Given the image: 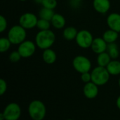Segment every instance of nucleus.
<instances>
[{
    "instance_id": "1",
    "label": "nucleus",
    "mask_w": 120,
    "mask_h": 120,
    "mask_svg": "<svg viewBox=\"0 0 120 120\" xmlns=\"http://www.w3.org/2000/svg\"><path fill=\"white\" fill-rule=\"evenodd\" d=\"M56 35L51 30H39L35 36V44L41 50L51 48L56 42Z\"/></svg>"
},
{
    "instance_id": "2",
    "label": "nucleus",
    "mask_w": 120,
    "mask_h": 120,
    "mask_svg": "<svg viewBox=\"0 0 120 120\" xmlns=\"http://www.w3.org/2000/svg\"><path fill=\"white\" fill-rule=\"evenodd\" d=\"M28 114L32 120H43L46 114V108L39 100L32 101L28 106Z\"/></svg>"
},
{
    "instance_id": "3",
    "label": "nucleus",
    "mask_w": 120,
    "mask_h": 120,
    "mask_svg": "<svg viewBox=\"0 0 120 120\" xmlns=\"http://www.w3.org/2000/svg\"><path fill=\"white\" fill-rule=\"evenodd\" d=\"M27 32L26 29L20 24L12 26L8 31L7 37L9 39L12 45H19L26 40Z\"/></svg>"
},
{
    "instance_id": "4",
    "label": "nucleus",
    "mask_w": 120,
    "mask_h": 120,
    "mask_svg": "<svg viewBox=\"0 0 120 120\" xmlns=\"http://www.w3.org/2000/svg\"><path fill=\"white\" fill-rule=\"evenodd\" d=\"M91 81L98 86L105 85L110 79V74L106 67L98 66L95 67L91 72Z\"/></svg>"
},
{
    "instance_id": "5",
    "label": "nucleus",
    "mask_w": 120,
    "mask_h": 120,
    "mask_svg": "<svg viewBox=\"0 0 120 120\" xmlns=\"http://www.w3.org/2000/svg\"><path fill=\"white\" fill-rule=\"evenodd\" d=\"M72 66L76 71L79 74L89 72L91 69V62L84 55H77L72 60Z\"/></svg>"
},
{
    "instance_id": "6",
    "label": "nucleus",
    "mask_w": 120,
    "mask_h": 120,
    "mask_svg": "<svg viewBox=\"0 0 120 120\" xmlns=\"http://www.w3.org/2000/svg\"><path fill=\"white\" fill-rule=\"evenodd\" d=\"M93 35L88 30H81L78 31L75 41L77 45L82 49L90 48L94 40Z\"/></svg>"
},
{
    "instance_id": "7",
    "label": "nucleus",
    "mask_w": 120,
    "mask_h": 120,
    "mask_svg": "<svg viewBox=\"0 0 120 120\" xmlns=\"http://www.w3.org/2000/svg\"><path fill=\"white\" fill-rule=\"evenodd\" d=\"M5 120H18L21 115L20 105L15 103L8 104L3 111Z\"/></svg>"
},
{
    "instance_id": "8",
    "label": "nucleus",
    "mask_w": 120,
    "mask_h": 120,
    "mask_svg": "<svg viewBox=\"0 0 120 120\" xmlns=\"http://www.w3.org/2000/svg\"><path fill=\"white\" fill-rule=\"evenodd\" d=\"M38 17L31 12L24 13L19 18V24L26 30H30L37 27Z\"/></svg>"
},
{
    "instance_id": "9",
    "label": "nucleus",
    "mask_w": 120,
    "mask_h": 120,
    "mask_svg": "<svg viewBox=\"0 0 120 120\" xmlns=\"http://www.w3.org/2000/svg\"><path fill=\"white\" fill-rule=\"evenodd\" d=\"M36 47L35 42L30 40H25L18 45L17 50L20 54L22 58H29L34 54Z\"/></svg>"
},
{
    "instance_id": "10",
    "label": "nucleus",
    "mask_w": 120,
    "mask_h": 120,
    "mask_svg": "<svg viewBox=\"0 0 120 120\" xmlns=\"http://www.w3.org/2000/svg\"><path fill=\"white\" fill-rule=\"evenodd\" d=\"M107 25L110 29L120 33V14L118 13H111L107 17Z\"/></svg>"
},
{
    "instance_id": "11",
    "label": "nucleus",
    "mask_w": 120,
    "mask_h": 120,
    "mask_svg": "<svg viewBox=\"0 0 120 120\" xmlns=\"http://www.w3.org/2000/svg\"><path fill=\"white\" fill-rule=\"evenodd\" d=\"M83 93L88 99L96 98L98 94V86L92 81L86 83L83 88Z\"/></svg>"
},
{
    "instance_id": "12",
    "label": "nucleus",
    "mask_w": 120,
    "mask_h": 120,
    "mask_svg": "<svg viewBox=\"0 0 120 120\" xmlns=\"http://www.w3.org/2000/svg\"><path fill=\"white\" fill-rule=\"evenodd\" d=\"M108 43L104 40L103 37H96L94 39L91 46L92 51L97 54L103 53L107 51Z\"/></svg>"
},
{
    "instance_id": "13",
    "label": "nucleus",
    "mask_w": 120,
    "mask_h": 120,
    "mask_svg": "<svg viewBox=\"0 0 120 120\" xmlns=\"http://www.w3.org/2000/svg\"><path fill=\"white\" fill-rule=\"evenodd\" d=\"M111 4L110 0H93V7L99 13L105 14L110 8Z\"/></svg>"
},
{
    "instance_id": "14",
    "label": "nucleus",
    "mask_w": 120,
    "mask_h": 120,
    "mask_svg": "<svg viewBox=\"0 0 120 120\" xmlns=\"http://www.w3.org/2000/svg\"><path fill=\"white\" fill-rule=\"evenodd\" d=\"M42 59L47 64H53L57 59V54L56 52L51 48L46 49L43 50Z\"/></svg>"
},
{
    "instance_id": "15",
    "label": "nucleus",
    "mask_w": 120,
    "mask_h": 120,
    "mask_svg": "<svg viewBox=\"0 0 120 120\" xmlns=\"http://www.w3.org/2000/svg\"><path fill=\"white\" fill-rule=\"evenodd\" d=\"M51 25L56 29H62L65 27L66 21L65 17L58 13H55L52 19L51 20Z\"/></svg>"
},
{
    "instance_id": "16",
    "label": "nucleus",
    "mask_w": 120,
    "mask_h": 120,
    "mask_svg": "<svg viewBox=\"0 0 120 120\" xmlns=\"http://www.w3.org/2000/svg\"><path fill=\"white\" fill-rule=\"evenodd\" d=\"M110 76H118L120 74V61L112 59L106 66Z\"/></svg>"
},
{
    "instance_id": "17",
    "label": "nucleus",
    "mask_w": 120,
    "mask_h": 120,
    "mask_svg": "<svg viewBox=\"0 0 120 120\" xmlns=\"http://www.w3.org/2000/svg\"><path fill=\"white\" fill-rule=\"evenodd\" d=\"M102 37L108 44L116 42L117 40L119 37V33L109 28L108 30L104 32Z\"/></svg>"
},
{
    "instance_id": "18",
    "label": "nucleus",
    "mask_w": 120,
    "mask_h": 120,
    "mask_svg": "<svg viewBox=\"0 0 120 120\" xmlns=\"http://www.w3.org/2000/svg\"><path fill=\"white\" fill-rule=\"evenodd\" d=\"M77 33H78V30H77L76 28L73 26H68L64 28L63 32V35L66 40L71 41L75 40Z\"/></svg>"
},
{
    "instance_id": "19",
    "label": "nucleus",
    "mask_w": 120,
    "mask_h": 120,
    "mask_svg": "<svg viewBox=\"0 0 120 120\" xmlns=\"http://www.w3.org/2000/svg\"><path fill=\"white\" fill-rule=\"evenodd\" d=\"M111 60H112V58L110 57V56L107 52H104L103 53L98 54V57H97L98 66L106 67Z\"/></svg>"
},
{
    "instance_id": "20",
    "label": "nucleus",
    "mask_w": 120,
    "mask_h": 120,
    "mask_svg": "<svg viewBox=\"0 0 120 120\" xmlns=\"http://www.w3.org/2000/svg\"><path fill=\"white\" fill-rule=\"evenodd\" d=\"M106 52L109 54L112 59H117L120 55V51H119L118 46L116 44V42L108 44Z\"/></svg>"
},
{
    "instance_id": "21",
    "label": "nucleus",
    "mask_w": 120,
    "mask_h": 120,
    "mask_svg": "<svg viewBox=\"0 0 120 120\" xmlns=\"http://www.w3.org/2000/svg\"><path fill=\"white\" fill-rule=\"evenodd\" d=\"M54 14H55L54 10L47 8L45 7H42L39 12V17L40 18L46 19V20L51 21V20L52 19Z\"/></svg>"
},
{
    "instance_id": "22",
    "label": "nucleus",
    "mask_w": 120,
    "mask_h": 120,
    "mask_svg": "<svg viewBox=\"0 0 120 120\" xmlns=\"http://www.w3.org/2000/svg\"><path fill=\"white\" fill-rule=\"evenodd\" d=\"M12 43L9 40V39L6 37H2L0 38V52L1 53H4L7 52L10 47Z\"/></svg>"
},
{
    "instance_id": "23",
    "label": "nucleus",
    "mask_w": 120,
    "mask_h": 120,
    "mask_svg": "<svg viewBox=\"0 0 120 120\" xmlns=\"http://www.w3.org/2000/svg\"><path fill=\"white\" fill-rule=\"evenodd\" d=\"M51 25V21L46 20V19H43V18H39L37 23V28L39 30H49L50 27Z\"/></svg>"
},
{
    "instance_id": "24",
    "label": "nucleus",
    "mask_w": 120,
    "mask_h": 120,
    "mask_svg": "<svg viewBox=\"0 0 120 120\" xmlns=\"http://www.w3.org/2000/svg\"><path fill=\"white\" fill-rule=\"evenodd\" d=\"M57 0H43L41 5L43 7L54 10L57 6Z\"/></svg>"
},
{
    "instance_id": "25",
    "label": "nucleus",
    "mask_w": 120,
    "mask_h": 120,
    "mask_svg": "<svg viewBox=\"0 0 120 120\" xmlns=\"http://www.w3.org/2000/svg\"><path fill=\"white\" fill-rule=\"evenodd\" d=\"M21 58H22V57L18 50H14V51L11 52L8 56L9 60L13 63H16V62H19Z\"/></svg>"
},
{
    "instance_id": "26",
    "label": "nucleus",
    "mask_w": 120,
    "mask_h": 120,
    "mask_svg": "<svg viewBox=\"0 0 120 120\" xmlns=\"http://www.w3.org/2000/svg\"><path fill=\"white\" fill-rule=\"evenodd\" d=\"M7 20L6 18L1 15L0 16V33H3L6 30V29L7 28Z\"/></svg>"
},
{
    "instance_id": "27",
    "label": "nucleus",
    "mask_w": 120,
    "mask_h": 120,
    "mask_svg": "<svg viewBox=\"0 0 120 120\" xmlns=\"http://www.w3.org/2000/svg\"><path fill=\"white\" fill-rule=\"evenodd\" d=\"M81 80L82 82L86 83L91 81V72H85L83 74H81Z\"/></svg>"
},
{
    "instance_id": "28",
    "label": "nucleus",
    "mask_w": 120,
    "mask_h": 120,
    "mask_svg": "<svg viewBox=\"0 0 120 120\" xmlns=\"http://www.w3.org/2000/svg\"><path fill=\"white\" fill-rule=\"evenodd\" d=\"M7 91V83L6 81L3 79H0V95H3Z\"/></svg>"
},
{
    "instance_id": "29",
    "label": "nucleus",
    "mask_w": 120,
    "mask_h": 120,
    "mask_svg": "<svg viewBox=\"0 0 120 120\" xmlns=\"http://www.w3.org/2000/svg\"><path fill=\"white\" fill-rule=\"evenodd\" d=\"M116 105H117V108L120 110V95L117 98V99L116 100Z\"/></svg>"
},
{
    "instance_id": "30",
    "label": "nucleus",
    "mask_w": 120,
    "mask_h": 120,
    "mask_svg": "<svg viewBox=\"0 0 120 120\" xmlns=\"http://www.w3.org/2000/svg\"><path fill=\"white\" fill-rule=\"evenodd\" d=\"M0 120H5V117L3 114V112H1L0 114Z\"/></svg>"
},
{
    "instance_id": "31",
    "label": "nucleus",
    "mask_w": 120,
    "mask_h": 120,
    "mask_svg": "<svg viewBox=\"0 0 120 120\" xmlns=\"http://www.w3.org/2000/svg\"><path fill=\"white\" fill-rule=\"evenodd\" d=\"M34 1H35L36 3H38V4H41L43 0H34Z\"/></svg>"
},
{
    "instance_id": "32",
    "label": "nucleus",
    "mask_w": 120,
    "mask_h": 120,
    "mask_svg": "<svg viewBox=\"0 0 120 120\" xmlns=\"http://www.w3.org/2000/svg\"><path fill=\"white\" fill-rule=\"evenodd\" d=\"M74 1H77V2H80V1H82V0H74Z\"/></svg>"
},
{
    "instance_id": "33",
    "label": "nucleus",
    "mask_w": 120,
    "mask_h": 120,
    "mask_svg": "<svg viewBox=\"0 0 120 120\" xmlns=\"http://www.w3.org/2000/svg\"><path fill=\"white\" fill-rule=\"evenodd\" d=\"M118 83H119V86H120V79H119V81H118Z\"/></svg>"
},
{
    "instance_id": "34",
    "label": "nucleus",
    "mask_w": 120,
    "mask_h": 120,
    "mask_svg": "<svg viewBox=\"0 0 120 120\" xmlns=\"http://www.w3.org/2000/svg\"><path fill=\"white\" fill-rule=\"evenodd\" d=\"M19 1H27V0H19Z\"/></svg>"
},
{
    "instance_id": "35",
    "label": "nucleus",
    "mask_w": 120,
    "mask_h": 120,
    "mask_svg": "<svg viewBox=\"0 0 120 120\" xmlns=\"http://www.w3.org/2000/svg\"><path fill=\"white\" fill-rule=\"evenodd\" d=\"M72 120V119H68V120Z\"/></svg>"
}]
</instances>
